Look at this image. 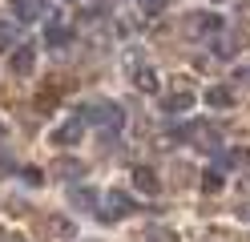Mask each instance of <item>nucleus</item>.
I'll use <instances>...</instances> for the list:
<instances>
[{
	"instance_id": "obj_14",
	"label": "nucleus",
	"mask_w": 250,
	"mask_h": 242,
	"mask_svg": "<svg viewBox=\"0 0 250 242\" xmlns=\"http://www.w3.org/2000/svg\"><path fill=\"white\" fill-rule=\"evenodd\" d=\"M222 186H226V177H222V170H218V166L202 174V194H218Z\"/></svg>"
},
{
	"instance_id": "obj_8",
	"label": "nucleus",
	"mask_w": 250,
	"mask_h": 242,
	"mask_svg": "<svg viewBox=\"0 0 250 242\" xmlns=\"http://www.w3.org/2000/svg\"><path fill=\"white\" fill-rule=\"evenodd\" d=\"M194 101H198V97L190 89H174L169 97H162V109L166 113H186V109H194Z\"/></svg>"
},
{
	"instance_id": "obj_23",
	"label": "nucleus",
	"mask_w": 250,
	"mask_h": 242,
	"mask_svg": "<svg viewBox=\"0 0 250 242\" xmlns=\"http://www.w3.org/2000/svg\"><path fill=\"white\" fill-rule=\"evenodd\" d=\"M246 218H250V210H246Z\"/></svg>"
},
{
	"instance_id": "obj_22",
	"label": "nucleus",
	"mask_w": 250,
	"mask_h": 242,
	"mask_svg": "<svg viewBox=\"0 0 250 242\" xmlns=\"http://www.w3.org/2000/svg\"><path fill=\"white\" fill-rule=\"evenodd\" d=\"M242 77H250V69H246V73H242Z\"/></svg>"
},
{
	"instance_id": "obj_19",
	"label": "nucleus",
	"mask_w": 250,
	"mask_h": 242,
	"mask_svg": "<svg viewBox=\"0 0 250 242\" xmlns=\"http://www.w3.org/2000/svg\"><path fill=\"white\" fill-rule=\"evenodd\" d=\"M12 44H17V28L0 21V53H4V48H12Z\"/></svg>"
},
{
	"instance_id": "obj_13",
	"label": "nucleus",
	"mask_w": 250,
	"mask_h": 242,
	"mask_svg": "<svg viewBox=\"0 0 250 242\" xmlns=\"http://www.w3.org/2000/svg\"><path fill=\"white\" fill-rule=\"evenodd\" d=\"M133 85L142 93H158V73H153V69H137L133 73Z\"/></svg>"
},
{
	"instance_id": "obj_11",
	"label": "nucleus",
	"mask_w": 250,
	"mask_h": 242,
	"mask_svg": "<svg viewBox=\"0 0 250 242\" xmlns=\"http://www.w3.org/2000/svg\"><path fill=\"white\" fill-rule=\"evenodd\" d=\"M206 105H210V109H230V105H234V93H230L226 85H210V89H206Z\"/></svg>"
},
{
	"instance_id": "obj_7",
	"label": "nucleus",
	"mask_w": 250,
	"mask_h": 242,
	"mask_svg": "<svg viewBox=\"0 0 250 242\" xmlns=\"http://www.w3.org/2000/svg\"><path fill=\"white\" fill-rule=\"evenodd\" d=\"M73 41V28L69 24H61V21H44V44L49 48H65Z\"/></svg>"
},
{
	"instance_id": "obj_10",
	"label": "nucleus",
	"mask_w": 250,
	"mask_h": 242,
	"mask_svg": "<svg viewBox=\"0 0 250 242\" xmlns=\"http://www.w3.org/2000/svg\"><path fill=\"white\" fill-rule=\"evenodd\" d=\"M57 97H61V85H57V81H44L41 93H37V113H49L57 105Z\"/></svg>"
},
{
	"instance_id": "obj_24",
	"label": "nucleus",
	"mask_w": 250,
	"mask_h": 242,
	"mask_svg": "<svg viewBox=\"0 0 250 242\" xmlns=\"http://www.w3.org/2000/svg\"><path fill=\"white\" fill-rule=\"evenodd\" d=\"M218 4H222V0H218Z\"/></svg>"
},
{
	"instance_id": "obj_1",
	"label": "nucleus",
	"mask_w": 250,
	"mask_h": 242,
	"mask_svg": "<svg viewBox=\"0 0 250 242\" xmlns=\"http://www.w3.org/2000/svg\"><path fill=\"white\" fill-rule=\"evenodd\" d=\"M81 113H85V121H93V125L101 129V137H117L121 125H125V113H121L117 101H93V105L81 109Z\"/></svg>"
},
{
	"instance_id": "obj_6",
	"label": "nucleus",
	"mask_w": 250,
	"mask_h": 242,
	"mask_svg": "<svg viewBox=\"0 0 250 242\" xmlns=\"http://www.w3.org/2000/svg\"><path fill=\"white\" fill-rule=\"evenodd\" d=\"M133 190H142V194H149V198H158V194H162V182H158V174H153L149 166H133Z\"/></svg>"
},
{
	"instance_id": "obj_5",
	"label": "nucleus",
	"mask_w": 250,
	"mask_h": 242,
	"mask_svg": "<svg viewBox=\"0 0 250 242\" xmlns=\"http://www.w3.org/2000/svg\"><path fill=\"white\" fill-rule=\"evenodd\" d=\"M81 129H85V113L77 109L73 121H65V125L53 133V145H77V141H81Z\"/></svg>"
},
{
	"instance_id": "obj_15",
	"label": "nucleus",
	"mask_w": 250,
	"mask_h": 242,
	"mask_svg": "<svg viewBox=\"0 0 250 242\" xmlns=\"http://www.w3.org/2000/svg\"><path fill=\"white\" fill-rule=\"evenodd\" d=\"M146 238L149 242H178V234L166 230V226H146Z\"/></svg>"
},
{
	"instance_id": "obj_4",
	"label": "nucleus",
	"mask_w": 250,
	"mask_h": 242,
	"mask_svg": "<svg viewBox=\"0 0 250 242\" xmlns=\"http://www.w3.org/2000/svg\"><path fill=\"white\" fill-rule=\"evenodd\" d=\"M69 206H73V210H85V214H97L101 194L93 190V186H73V190H69Z\"/></svg>"
},
{
	"instance_id": "obj_9",
	"label": "nucleus",
	"mask_w": 250,
	"mask_h": 242,
	"mask_svg": "<svg viewBox=\"0 0 250 242\" xmlns=\"http://www.w3.org/2000/svg\"><path fill=\"white\" fill-rule=\"evenodd\" d=\"M218 161H222V166H230V170H242V166H250V145H234V150H222V154H218Z\"/></svg>"
},
{
	"instance_id": "obj_2",
	"label": "nucleus",
	"mask_w": 250,
	"mask_h": 242,
	"mask_svg": "<svg viewBox=\"0 0 250 242\" xmlns=\"http://www.w3.org/2000/svg\"><path fill=\"white\" fill-rule=\"evenodd\" d=\"M133 198H129V194H125V190H109V198H105V222H121L125 214H133Z\"/></svg>"
},
{
	"instance_id": "obj_17",
	"label": "nucleus",
	"mask_w": 250,
	"mask_h": 242,
	"mask_svg": "<svg viewBox=\"0 0 250 242\" xmlns=\"http://www.w3.org/2000/svg\"><path fill=\"white\" fill-rule=\"evenodd\" d=\"M53 170H57V174H65V177H69V174L77 177V174H81L85 166H81V161H77V157H61V161H57V166H53Z\"/></svg>"
},
{
	"instance_id": "obj_12",
	"label": "nucleus",
	"mask_w": 250,
	"mask_h": 242,
	"mask_svg": "<svg viewBox=\"0 0 250 242\" xmlns=\"http://www.w3.org/2000/svg\"><path fill=\"white\" fill-rule=\"evenodd\" d=\"M190 28H194V32H222V16H214V12H194Z\"/></svg>"
},
{
	"instance_id": "obj_3",
	"label": "nucleus",
	"mask_w": 250,
	"mask_h": 242,
	"mask_svg": "<svg viewBox=\"0 0 250 242\" xmlns=\"http://www.w3.org/2000/svg\"><path fill=\"white\" fill-rule=\"evenodd\" d=\"M8 69L17 73V77H28L37 69V44H21V48H12V57H8Z\"/></svg>"
},
{
	"instance_id": "obj_18",
	"label": "nucleus",
	"mask_w": 250,
	"mask_h": 242,
	"mask_svg": "<svg viewBox=\"0 0 250 242\" xmlns=\"http://www.w3.org/2000/svg\"><path fill=\"white\" fill-rule=\"evenodd\" d=\"M21 177H24V186H44V170H37V166H24Z\"/></svg>"
},
{
	"instance_id": "obj_16",
	"label": "nucleus",
	"mask_w": 250,
	"mask_h": 242,
	"mask_svg": "<svg viewBox=\"0 0 250 242\" xmlns=\"http://www.w3.org/2000/svg\"><path fill=\"white\" fill-rule=\"evenodd\" d=\"M214 53H218V57H234V53H238V37H222V41H214Z\"/></svg>"
},
{
	"instance_id": "obj_21",
	"label": "nucleus",
	"mask_w": 250,
	"mask_h": 242,
	"mask_svg": "<svg viewBox=\"0 0 250 242\" xmlns=\"http://www.w3.org/2000/svg\"><path fill=\"white\" fill-rule=\"evenodd\" d=\"M238 190H242V194H250V177H246V182H242V186H238Z\"/></svg>"
},
{
	"instance_id": "obj_20",
	"label": "nucleus",
	"mask_w": 250,
	"mask_h": 242,
	"mask_svg": "<svg viewBox=\"0 0 250 242\" xmlns=\"http://www.w3.org/2000/svg\"><path fill=\"white\" fill-rule=\"evenodd\" d=\"M53 230H57V234H65V238L77 234V230H73V222H65V218H53Z\"/></svg>"
}]
</instances>
